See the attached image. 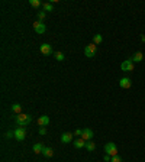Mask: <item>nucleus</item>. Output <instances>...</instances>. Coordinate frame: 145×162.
<instances>
[{"label": "nucleus", "instance_id": "f257e3e1", "mask_svg": "<svg viewBox=\"0 0 145 162\" xmlns=\"http://www.w3.org/2000/svg\"><path fill=\"white\" fill-rule=\"evenodd\" d=\"M15 122L17 123V126H20V128H26V126L31 124V122H32V116H31V114L20 113V114H17L16 117H15Z\"/></svg>", "mask_w": 145, "mask_h": 162}, {"label": "nucleus", "instance_id": "f03ea898", "mask_svg": "<svg viewBox=\"0 0 145 162\" xmlns=\"http://www.w3.org/2000/svg\"><path fill=\"white\" fill-rule=\"evenodd\" d=\"M105 152H106V155L116 156V155H118V146L115 145L113 142H107L105 145Z\"/></svg>", "mask_w": 145, "mask_h": 162}, {"label": "nucleus", "instance_id": "7ed1b4c3", "mask_svg": "<svg viewBox=\"0 0 145 162\" xmlns=\"http://www.w3.org/2000/svg\"><path fill=\"white\" fill-rule=\"evenodd\" d=\"M121 70L123 73H132V71L135 70V64H134L131 59H125L121 64Z\"/></svg>", "mask_w": 145, "mask_h": 162}, {"label": "nucleus", "instance_id": "20e7f679", "mask_svg": "<svg viewBox=\"0 0 145 162\" xmlns=\"http://www.w3.org/2000/svg\"><path fill=\"white\" fill-rule=\"evenodd\" d=\"M33 31L38 33V35H44V33L47 32V26L44 22H41V20H36V22H33Z\"/></svg>", "mask_w": 145, "mask_h": 162}, {"label": "nucleus", "instance_id": "39448f33", "mask_svg": "<svg viewBox=\"0 0 145 162\" xmlns=\"http://www.w3.org/2000/svg\"><path fill=\"white\" fill-rule=\"evenodd\" d=\"M96 51H97V45L90 44V45H87V46L84 48V55L87 58H94L96 57Z\"/></svg>", "mask_w": 145, "mask_h": 162}, {"label": "nucleus", "instance_id": "423d86ee", "mask_svg": "<svg viewBox=\"0 0 145 162\" xmlns=\"http://www.w3.org/2000/svg\"><path fill=\"white\" fill-rule=\"evenodd\" d=\"M15 132V139L16 140H19V142H22V140H25V138H26V129L25 128H16V129L13 130Z\"/></svg>", "mask_w": 145, "mask_h": 162}, {"label": "nucleus", "instance_id": "0eeeda50", "mask_svg": "<svg viewBox=\"0 0 145 162\" xmlns=\"http://www.w3.org/2000/svg\"><path fill=\"white\" fill-rule=\"evenodd\" d=\"M93 130L90 129V128H86V129H83V135H81V139H84L86 142H89L93 139Z\"/></svg>", "mask_w": 145, "mask_h": 162}, {"label": "nucleus", "instance_id": "6e6552de", "mask_svg": "<svg viewBox=\"0 0 145 162\" xmlns=\"http://www.w3.org/2000/svg\"><path fill=\"white\" fill-rule=\"evenodd\" d=\"M119 86H121V88H131L132 80H131L129 77H123V78L119 80Z\"/></svg>", "mask_w": 145, "mask_h": 162}, {"label": "nucleus", "instance_id": "1a4fd4ad", "mask_svg": "<svg viewBox=\"0 0 145 162\" xmlns=\"http://www.w3.org/2000/svg\"><path fill=\"white\" fill-rule=\"evenodd\" d=\"M39 51H41V54H44V55H51L52 54V46L49 44H42Z\"/></svg>", "mask_w": 145, "mask_h": 162}, {"label": "nucleus", "instance_id": "9d476101", "mask_svg": "<svg viewBox=\"0 0 145 162\" xmlns=\"http://www.w3.org/2000/svg\"><path fill=\"white\" fill-rule=\"evenodd\" d=\"M72 133H70V132H64L63 135H61V142L63 143H70V142H72L74 139H72Z\"/></svg>", "mask_w": 145, "mask_h": 162}, {"label": "nucleus", "instance_id": "9b49d317", "mask_svg": "<svg viewBox=\"0 0 145 162\" xmlns=\"http://www.w3.org/2000/svg\"><path fill=\"white\" fill-rule=\"evenodd\" d=\"M38 124H39L41 128H45V126H48L49 124V116H39L38 117Z\"/></svg>", "mask_w": 145, "mask_h": 162}, {"label": "nucleus", "instance_id": "f8f14e48", "mask_svg": "<svg viewBox=\"0 0 145 162\" xmlns=\"http://www.w3.org/2000/svg\"><path fill=\"white\" fill-rule=\"evenodd\" d=\"M72 145L76 146L77 149L86 148V140H84V139H81V138H77V139H74V140H72Z\"/></svg>", "mask_w": 145, "mask_h": 162}, {"label": "nucleus", "instance_id": "ddd939ff", "mask_svg": "<svg viewBox=\"0 0 145 162\" xmlns=\"http://www.w3.org/2000/svg\"><path fill=\"white\" fill-rule=\"evenodd\" d=\"M142 59H144V54H142V52H139V51L135 52V54L131 57V61H132L134 64H135V62H141Z\"/></svg>", "mask_w": 145, "mask_h": 162}, {"label": "nucleus", "instance_id": "4468645a", "mask_svg": "<svg viewBox=\"0 0 145 162\" xmlns=\"http://www.w3.org/2000/svg\"><path fill=\"white\" fill-rule=\"evenodd\" d=\"M42 154H44V156H47V158H51V156L54 155V149L49 148V146H45L44 151H42Z\"/></svg>", "mask_w": 145, "mask_h": 162}, {"label": "nucleus", "instance_id": "2eb2a0df", "mask_svg": "<svg viewBox=\"0 0 145 162\" xmlns=\"http://www.w3.org/2000/svg\"><path fill=\"white\" fill-rule=\"evenodd\" d=\"M44 148H45V146L41 145V143H35V145H33V148H32V151L35 152V154H42Z\"/></svg>", "mask_w": 145, "mask_h": 162}, {"label": "nucleus", "instance_id": "dca6fc26", "mask_svg": "<svg viewBox=\"0 0 145 162\" xmlns=\"http://www.w3.org/2000/svg\"><path fill=\"white\" fill-rule=\"evenodd\" d=\"M86 149H87L89 152H93V151L96 149V143H94L93 140H89V142H86Z\"/></svg>", "mask_w": 145, "mask_h": 162}, {"label": "nucleus", "instance_id": "f3484780", "mask_svg": "<svg viewBox=\"0 0 145 162\" xmlns=\"http://www.w3.org/2000/svg\"><path fill=\"white\" fill-rule=\"evenodd\" d=\"M12 110L16 114H20L22 113V106L19 104V103H13V104H12Z\"/></svg>", "mask_w": 145, "mask_h": 162}, {"label": "nucleus", "instance_id": "a211bd4d", "mask_svg": "<svg viewBox=\"0 0 145 162\" xmlns=\"http://www.w3.org/2000/svg\"><path fill=\"white\" fill-rule=\"evenodd\" d=\"M102 40H103V36H102L100 33H97V35H94V36H93V44H94V45L102 44Z\"/></svg>", "mask_w": 145, "mask_h": 162}, {"label": "nucleus", "instance_id": "6ab92c4d", "mask_svg": "<svg viewBox=\"0 0 145 162\" xmlns=\"http://www.w3.org/2000/svg\"><path fill=\"white\" fill-rule=\"evenodd\" d=\"M42 8H44V10H45V12H52L54 6H52V3L49 2V3H44V4H42Z\"/></svg>", "mask_w": 145, "mask_h": 162}, {"label": "nucleus", "instance_id": "aec40b11", "mask_svg": "<svg viewBox=\"0 0 145 162\" xmlns=\"http://www.w3.org/2000/svg\"><path fill=\"white\" fill-rule=\"evenodd\" d=\"M54 57H55V59H57V61H60V62H61V61H64V58H65L64 54H63V52H60V51L54 54Z\"/></svg>", "mask_w": 145, "mask_h": 162}, {"label": "nucleus", "instance_id": "412c9836", "mask_svg": "<svg viewBox=\"0 0 145 162\" xmlns=\"http://www.w3.org/2000/svg\"><path fill=\"white\" fill-rule=\"evenodd\" d=\"M29 4H31L32 8H39L42 3H41L39 0H29Z\"/></svg>", "mask_w": 145, "mask_h": 162}, {"label": "nucleus", "instance_id": "4be33fe9", "mask_svg": "<svg viewBox=\"0 0 145 162\" xmlns=\"http://www.w3.org/2000/svg\"><path fill=\"white\" fill-rule=\"evenodd\" d=\"M45 12L42 10V12H38V20H41V22H44V19H45Z\"/></svg>", "mask_w": 145, "mask_h": 162}, {"label": "nucleus", "instance_id": "5701e85b", "mask_svg": "<svg viewBox=\"0 0 145 162\" xmlns=\"http://www.w3.org/2000/svg\"><path fill=\"white\" fill-rule=\"evenodd\" d=\"M5 136H6V138H8V139H10V138H15V132H13V130H8V132L5 133Z\"/></svg>", "mask_w": 145, "mask_h": 162}, {"label": "nucleus", "instance_id": "b1692460", "mask_svg": "<svg viewBox=\"0 0 145 162\" xmlns=\"http://www.w3.org/2000/svg\"><path fill=\"white\" fill-rule=\"evenodd\" d=\"M110 162H122V158L119 156V155H116V156H112Z\"/></svg>", "mask_w": 145, "mask_h": 162}, {"label": "nucleus", "instance_id": "393cba45", "mask_svg": "<svg viewBox=\"0 0 145 162\" xmlns=\"http://www.w3.org/2000/svg\"><path fill=\"white\" fill-rule=\"evenodd\" d=\"M74 136H77V138H81V135H83V129H77L74 133H72Z\"/></svg>", "mask_w": 145, "mask_h": 162}, {"label": "nucleus", "instance_id": "a878e982", "mask_svg": "<svg viewBox=\"0 0 145 162\" xmlns=\"http://www.w3.org/2000/svg\"><path fill=\"white\" fill-rule=\"evenodd\" d=\"M39 135H47V129L45 128H39Z\"/></svg>", "mask_w": 145, "mask_h": 162}, {"label": "nucleus", "instance_id": "bb28decb", "mask_svg": "<svg viewBox=\"0 0 145 162\" xmlns=\"http://www.w3.org/2000/svg\"><path fill=\"white\" fill-rule=\"evenodd\" d=\"M103 159H105L106 162H110V159H112V156H110V155H105V156H103Z\"/></svg>", "mask_w": 145, "mask_h": 162}, {"label": "nucleus", "instance_id": "cd10ccee", "mask_svg": "<svg viewBox=\"0 0 145 162\" xmlns=\"http://www.w3.org/2000/svg\"><path fill=\"white\" fill-rule=\"evenodd\" d=\"M141 40H142V42H145V35H141Z\"/></svg>", "mask_w": 145, "mask_h": 162}]
</instances>
